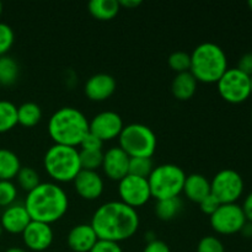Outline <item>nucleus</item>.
I'll return each instance as SVG.
<instances>
[{"label": "nucleus", "instance_id": "f03ea898", "mask_svg": "<svg viewBox=\"0 0 252 252\" xmlns=\"http://www.w3.org/2000/svg\"><path fill=\"white\" fill-rule=\"evenodd\" d=\"M25 208L31 220L51 225L59 220L68 211L69 199L65 191L53 182H41L27 193Z\"/></svg>", "mask_w": 252, "mask_h": 252}, {"label": "nucleus", "instance_id": "f8f14e48", "mask_svg": "<svg viewBox=\"0 0 252 252\" xmlns=\"http://www.w3.org/2000/svg\"><path fill=\"white\" fill-rule=\"evenodd\" d=\"M123 127L125 126H123L122 117L115 111H103L97 113L89 122V130L100 138L102 142L120 137Z\"/></svg>", "mask_w": 252, "mask_h": 252}, {"label": "nucleus", "instance_id": "4be33fe9", "mask_svg": "<svg viewBox=\"0 0 252 252\" xmlns=\"http://www.w3.org/2000/svg\"><path fill=\"white\" fill-rule=\"evenodd\" d=\"M88 7L90 14L101 21L112 20L121 9L118 0H91Z\"/></svg>", "mask_w": 252, "mask_h": 252}, {"label": "nucleus", "instance_id": "e433bc0d", "mask_svg": "<svg viewBox=\"0 0 252 252\" xmlns=\"http://www.w3.org/2000/svg\"><path fill=\"white\" fill-rule=\"evenodd\" d=\"M236 68L243 71L244 74H246V75L252 76V52H248L244 56H241Z\"/></svg>", "mask_w": 252, "mask_h": 252}, {"label": "nucleus", "instance_id": "37998d69", "mask_svg": "<svg viewBox=\"0 0 252 252\" xmlns=\"http://www.w3.org/2000/svg\"><path fill=\"white\" fill-rule=\"evenodd\" d=\"M1 14H2V2L0 1V16H1Z\"/></svg>", "mask_w": 252, "mask_h": 252}, {"label": "nucleus", "instance_id": "79ce46f5", "mask_svg": "<svg viewBox=\"0 0 252 252\" xmlns=\"http://www.w3.org/2000/svg\"><path fill=\"white\" fill-rule=\"evenodd\" d=\"M5 252H27L25 249H21V248H10L7 249Z\"/></svg>", "mask_w": 252, "mask_h": 252}, {"label": "nucleus", "instance_id": "6ab92c4d", "mask_svg": "<svg viewBox=\"0 0 252 252\" xmlns=\"http://www.w3.org/2000/svg\"><path fill=\"white\" fill-rule=\"evenodd\" d=\"M187 198L196 203H201L206 197L211 194V182L201 174H191L186 176L184 191Z\"/></svg>", "mask_w": 252, "mask_h": 252}, {"label": "nucleus", "instance_id": "39448f33", "mask_svg": "<svg viewBox=\"0 0 252 252\" xmlns=\"http://www.w3.org/2000/svg\"><path fill=\"white\" fill-rule=\"evenodd\" d=\"M43 165L47 174L58 182L74 181L81 171L79 150L68 145H52L44 154Z\"/></svg>", "mask_w": 252, "mask_h": 252}, {"label": "nucleus", "instance_id": "473e14b6", "mask_svg": "<svg viewBox=\"0 0 252 252\" xmlns=\"http://www.w3.org/2000/svg\"><path fill=\"white\" fill-rule=\"evenodd\" d=\"M197 252H225V248L218 238L208 235L199 240Z\"/></svg>", "mask_w": 252, "mask_h": 252}, {"label": "nucleus", "instance_id": "7ed1b4c3", "mask_svg": "<svg viewBox=\"0 0 252 252\" xmlns=\"http://www.w3.org/2000/svg\"><path fill=\"white\" fill-rule=\"evenodd\" d=\"M88 133V118L75 107L66 106L59 108L48 121V134L54 144L76 148Z\"/></svg>", "mask_w": 252, "mask_h": 252}, {"label": "nucleus", "instance_id": "f257e3e1", "mask_svg": "<svg viewBox=\"0 0 252 252\" xmlns=\"http://www.w3.org/2000/svg\"><path fill=\"white\" fill-rule=\"evenodd\" d=\"M91 226L98 240L113 243L127 240L139 228V216L132 207L121 201H112L98 207L91 219Z\"/></svg>", "mask_w": 252, "mask_h": 252}, {"label": "nucleus", "instance_id": "a18cd8bd", "mask_svg": "<svg viewBox=\"0 0 252 252\" xmlns=\"http://www.w3.org/2000/svg\"><path fill=\"white\" fill-rule=\"evenodd\" d=\"M250 86H251V95H252V76H250Z\"/></svg>", "mask_w": 252, "mask_h": 252}, {"label": "nucleus", "instance_id": "aec40b11", "mask_svg": "<svg viewBox=\"0 0 252 252\" xmlns=\"http://www.w3.org/2000/svg\"><path fill=\"white\" fill-rule=\"evenodd\" d=\"M197 79L192 75L191 71L179 73L171 83V91L176 98L181 101L189 100L196 94Z\"/></svg>", "mask_w": 252, "mask_h": 252}, {"label": "nucleus", "instance_id": "2eb2a0df", "mask_svg": "<svg viewBox=\"0 0 252 252\" xmlns=\"http://www.w3.org/2000/svg\"><path fill=\"white\" fill-rule=\"evenodd\" d=\"M75 191L86 201L97 199L103 192V180L96 171L81 170L74 179Z\"/></svg>", "mask_w": 252, "mask_h": 252}, {"label": "nucleus", "instance_id": "9d476101", "mask_svg": "<svg viewBox=\"0 0 252 252\" xmlns=\"http://www.w3.org/2000/svg\"><path fill=\"white\" fill-rule=\"evenodd\" d=\"M209 220L212 228L221 235L240 233L248 221L241 206L236 203L220 204V207L209 217Z\"/></svg>", "mask_w": 252, "mask_h": 252}, {"label": "nucleus", "instance_id": "c85d7f7f", "mask_svg": "<svg viewBox=\"0 0 252 252\" xmlns=\"http://www.w3.org/2000/svg\"><path fill=\"white\" fill-rule=\"evenodd\" d=\"M153 169L154 166H153L152 158H129L128 174L148 179Z\"/></svg>", "mask_w": 252, "mask_h": 252}, {"label": "nucleus", "instance_id": "1a4fd4ad", "mask_svg": "<svg viewBox=\"0 0 252 252\" xmlns=\"http://www.w3.org/2000/svg\"><path fill=\"white\" fill-rule=\"evenodd\" d=\"M244 180L239 172L231 169L220 170L211 182V193L220 204L236 203L243 196Z\"/></svg>", "mask_w": 252, "mask_h": 252}, {"label": "nucleus", "instance_id": "a211bd4d", "mask_svg": "<svg viewBox=\"0 0 252 252\" xmlns=\"http://www.w3.org/2000/svg\"><path fill=\"white\" fill-rule=\"evenodd\" d=\"M97 240V235L90 224L75 225L66 236L68 246L74 252H90Z\"/></svg>", "mask_w": 252, "mask_h": 252}, {"label": "nucleus", "instance_id": "6e6552de", "mask_svg": "<svg viewBox=\"0 0 252 252\" xmlns=\"http://www.w3.org/2000/svg\"><path fill=\"white\" fill-rule=\"evenodd\" d=\"M217 85L219 95L229 103H241L251 95L250 76L238 68H228Z\"/></svg>", "mask_w": 252, "mask_h": 252}, {"label": "nucleus", "instance_id": "bb28decb", "mask_svg": "<svg viewBox=\"0 0 252 252\" xmlns=\"http://www.w3.org/2000/svg\"><path fill=\"white\" fill-rule=\"evenodd\" d=\"M81 170L96 171L102 166L103 153L102 150H80L79 152Z\"/></svg>", "mask_w": 252, "mask_h": 252}, {"label": "nucleus", "instance_id": "20e7f679", "mask_svg": "<svg viewBox=\"0 0 252 252\" xmlns=\"http://www.w3.org/2000/svg\"><path fill=\"white\" fill-rule=\"evenodd\" d=\"M228 70V59L221 47L213 42L198 44L191 54L189 71L197 81L212 84L218 83L223 74Z\"/></svg>", "mask_w": 252, "mask_h": 252}, {"label": "nucleus", "instance_id": "72a5a7b5", "mask_svg": "<svg viewBox=\"0 0 252 252\" xmlns=\"http://www.w3.org/2000/svg\"><path fill=\"white\" fill-rule=\"evenodd\" d=\"M103 142L98 137H96L95 134L89 130L88 134L84 137V139L81 140L80 147L81 150H102Z\"/></svg>", "mask_w": 252, "mask_h": 252}, {"label": "nucleus", "instance_id": "49530a36", "mask_svg": "<svg viewBox=\"0 0 252 252\" xmlns=\"http://www.w3.org/2000/svg\"><path fill=\"white\" fill-rule=\"evenodd\" d=\"M2 233V226H1V224H0V234Z\"/></svg>", "mask_w": 252, "mask_h": 252}, {"label": "nucleus", "instance_id": "7c9ffc66", "mask_svg": "<svg viewBox=\"0 0 252 252\" xmlns=\"http://www.w3.org/2000/svg\"><path fill=\"white\" fill-rule=\"evenodd\" d=\"M17 197V189L11 181H0V207H9L14 204Z\"/></svg>", "mask_w": 252, "mask_h": 252}, {"label": "nucleus", "instance_id": "9b49d317", "mask_svg": "<svg viewBox=\"0 0 252 252\" xmlns=\"http://www.w3.org/2000/svg\"><path fill=\"white\" fill-rule=\"evenodd\" d=\"M118 194L121 197V202L134 209L144 206L152 198L148 179L130 174L123 177L118 184Z\"/></svg>", "mask_w": 252, "mask_h": 252}, {"label": "nucleus", "instance_id": "423d86ee", "mask_svg": "<svg viewBox=\"0 0 252 252\" xmlns=\"http://www.w3.org/2000/svg\"><path fill=\"white\" fill-rule=\"evenodd\" d=\"M186 174L180 166L174 164H162L154 167L148 177L152 197L160 199L174 198L184 191Z\"/></svg>", "mask_w": 252, "mask_h": 252}, {"label": "nucleus", "instance_id": "a878e982", "mask_svg": "<svg viewBox=\"0 0 252 252\" xmlns=\"http://www.w3.org/2000/svg\"><path fill=\"white\" fill-rule=\"evenodd\" d=\"M19 76V64L12 57H0V84L11 85Z\"/></svg>", "mask_w": 252, "mask_h": 252}, {"label": "nucleus", "instance_id": "412c9836", "mask_svg": "<svg viewBox=\"0 0 252 252\" xmlns=\"http://www.w3.org/2000/svg\"><path fill=\"white\" fill-rule=\"evenodd\" d=\"M21 169L19 157L6 148H0V181H11Z\"/></svg>", "mask_w": 252, "mask_h": 252}, {"label": "nucleus", "instance_id": "58836bf2", "mask_svg": "<svg viewBox=\"0 0 252 252\" xmlns=\"http://www.w3.org/2000/svg\"><path fill=\"white\" fill-rule=\"evenodd\" d=\"M243 208L244 214L246 217V220L252 223V191L246 196L245 201H244V204L241 206Z\"/></svg>", "mask_w": 252, "mask_h": 252}, {"label": "nucleus", "instance_id": "ddd939ff", "mask_svg": "<svg viewBox=\"0 0 252 252\" xmlns=\"http://www.w3.org/2000/svg\"><path fill=\"white\" fill-rule=\"evenodd\" d=\"M22 240L30 250L36 252L44 251L53 243V230L49 224L31 220V223L22 231Z\"/></svg>", "mask_w": 252, "mask_h": 252}, {"label": "nucleus", "instance_id": "4c0bfd02", "mask_svg": "<svg viewBox=\"0 0 252 252\" xmlns=\"http://www.w3.org/2000/svg\"><path fill=\"white\" fill-rule=\"evenodd\" d=\"M143 252H171V251H170V248L167 246V244H165L164 241L155 239V240L150 241V243L147 244V246H145Z\"/></svg>", "mask_w": 252, "mask_h": 252}, {"label": "nucleus", "instance_id": "393cba45", "mask_svg": "<svg viewBox=\"0 0 252 252\" xmlns=\"http://www.w3.org/2000/svg\"><path fill=\"white\" fill-rule=\"evenodd\" d=\"M19 123L17 107L7 100H0V133L11 130Z\"/></svg>", "mask_w": 252, "mask_h": 252}, {"label": "nucleus", "instance_id": "dca6fc26", "mask_svg": "<svg viewBox=\"0 0 252 252\" xmlns=\"http://www.w3.org/2000/svg\"><path fill=\"white\" fill-rule=\"evenodd\" d=\"M116 91V80L112 75L98 73L90 76L85 84V94L91 101H105Z\"/></svg>", "mask_w": 252, "mask_h": 252}, {"label": "nucleus", "instance_id": "a19ab883", "mask_svg": "<svg viewBox=\"0 0 252 252\" xmlns=\"http://www.w3.org/2000/svg\"><path fill=\"white\" fill-rule=\"evenodd\" d=\"M240 233L243 234L245 238H252V223H250V221H246L245 225H244L243 229L240 230Z\"/></svg>", "mask_w": 252, "mask_h": 252}, {"label": "nucleus", "instance_id": "c756f323", "mask_svg": "<svg viewBox=\"0 0 252 252\" xmlns=\"http://www.w3.org/2000/svg\"><path fill=\"white\" fill-rule=\"evenodd\" d=\"M169 65L177 74L189 71V69H191V54L182 51L174 52L169 57Z\"/></svg>", "mask_w": 252, "mask_h": 252}, {"label": "nucleus", "instance_id": "4468645a", "mask_svg": "<svg viewBox=\"0 0 252 252\" xmlns=\"http://www.w3.org/2000/svg\"><path fill=\"white\" fill-rule=\"evenodd\" d=\"M128 166H129V157L120 147L111 148L103 153V161L101 167L108 179L120 182L128 175Z\"/></svg>", "mask_w": 252, "mask_h": 252}, {"label": "nucleus", "instance_id": "ea45409f", "mask_svg": "<svg viewBox=\"0 0 252 252\" xmlns=\"http://www.w3.org/2000/svg\"><path fill=\"white\" fill-rule=\"evenodd\" d=\"M118 2H120V6H125L126 9H134L142 4L140 0H120Z\"/></svg>", "mask_w": 252, "mask_h": 252}, {"label": "nucleus", "instance_id": "c03bdc74", "mask_svg": "<svg viewBox=\"0 0 252 252\" xmlns=\"http://www.w3.org/2000/svg\"><path fill=\"white\" fill-rule=\"evenodd\" d=\"M248 5H249V7H250V9H251V11H252V0H250V1L248 2Z\"/></svg>", "mask_w": 252, "mask_h": 252}, {"label": "nucleus", "instance_id": "f3484780", "mask_svg": "<svg viewBox=\"0 0 252 252\" xmlns=\"http://www.w3.org/2000/svg\"><path fill=\"white\" fill-rule=\"evenodd\" d=\"M30 223L31 217L27 213L24 204H11L6 207L0 218L2 230L11 234H22Z\"/></svg>", "mask_w": 252, "mask_h": 252}, {"label": "nucleus", "instance_id": "5701e85b", "mask_svg": "<svg viewBox=\"0 0 252 252\" xmlns=\"http://www.w3.org/2000/svg\"><path fill=\"white\" fill-rule=\"evenodd\" d=\"M41 118L42 110L37 103L25 102L17 107V121L24 127H33Z\"/></svg>", "mask_w": 252, "mask_h": 252}, {"label": "nucleus", "instance_id": "cd10ccee", "mask_svg": "<svg viewBox=\"0 0 252 252\" xmlns=\"http://www.w3.org/2000/svg\"><path fill=\"white\" fill-rule=\"evenodd\" d=\"M16 179L20 187L27 192H31L32 189H34L39 184H41L38 172L30 166H21L19 174L16 175Z\"/></svg>", "mask_w": 252, "mask_h": 252}, {"label": "nucleus", "instance_id": "2f4dec72", "mask_svg": "<svg viewBox=\"0 0 252 252\" xmlns=\"http://www.w3.org/2000/svg\"><path fill=\"white\" fill-rule=\"evenodd\" d=\"M15 34L11 27L5 22H0V57L6 56L14 44Z\"/></svg>", "mask_w": 252, "mask_h": 252}, {"label": "nucleus", "instance_id": "0eeeda50", "mask_svg": "<svg viewBox=\"0 0 252 252\" xmlns=\"http://www.w3.org/2000/svg\"><path fill=\"white\" fill-rule=\"evenodd\" d=\"M118 139L120 148L129 158H152L157 150L154 130L142 123L125 126Z\"/></svg>", "mask_w": 252, "mask_h": 252}, {"label": "nucleus", "instance_id": "b1692460", "mask_svg": "<svg viewBox=\"0 0 252 252\" xmlns=\"http://www.w3.org/2000/svg\"><path fill=\"white\" fill-rule=\"evenodd\" d=\"M182 208V202L179 197L167 199H160L155 206V214L160 220H171L179 214Z\"/></svg>", "mask_w": 252, "mask_h": 252}, {"label": "nucleus", "instance_id": "de8ad7c7", "mask_svg": "<svg viewBox=\"0 0 252 252\" xmlns=\"http://www.w3.org/2000/svg\"><path fill=\"white\" fill-rule=\"evenodd\" d=\"M251 120H252V111H251Z\"/></svg>", "mask_w": 252, "mask_h": 252}, {"label": "nucleus", "instance_id": "c9c22d12", "mask_svg": "<svg viewBox=\"0 0 252 252\" xmlns=\"http://www.w3.org/2000/svg\"><path fill=\"white\" fill-rule=\"evenodd\" d=\"M219 207H220V202H219L212 193L209 194L208 197H206V198L199 203V208H201V211L203 212V213L208 214L209 217H211L212 214L219 208Z\"/></svg>", "mask_w": 252, "mask_h": 252}, {"label": "nucleus", "instance_id": "f704fd0d", "mask_svg": "<svg viewBox=\"0 0 252 252\" xmlns=\"http://www.w3.org/2000/svg\"><path fill=\"white\" fill-rule=\"evenodd\" d=\"M90 252H123L118 243L108 240H97Z\"/></svg>", "mask_w": 252, "mask_h": 252}]
</instances>
